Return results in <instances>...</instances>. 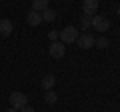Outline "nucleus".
Wrapping results in <instances>:
<instances>
[{
  "label": "nucleus",
  "instance_id": "1",
  "mask_svg": "<svg viewBox=\"0 0 120 112\" xmlns=\"http://www.w3.org/2000/svg\"><path fill=\"white\" fill-rule=\"evenodd\" d=\"M58 36H60V42L62 44H70V42H76V38L80 36V32H78L74 26H66L64 30L58 32Z\"/></svg>",
  "mask_w": 120,
  "mask_h": 112
},
{
  "label": "nucleus",
  "instance_id": "2",
  "mask_svg": "<svg viewBox=\"0 0 120 112\" xmlns=\"http://www.w3.org/2000/svg\"><path fill=\"white\" fill-rule=\"evenodd\" d=\"M26 104H28V96L24 94V92H12L10 94V106L16 108V110H20V108H24Z\"/></svg>",
  "mask_w": 120,
  "mask_h": 112
},
{
  "label": "nucleus",
  "instance_id": "3",
  "mask_svg": "<svg viewBox=\"0 0 120 112\" xmlns=\"http://www.w3.org/2000/svg\"><path fill=\"white\" fill-rule=\"evenodd\" d=\"M90 22H92V28L98 32H106L108 28H110V20H108L106 16H98V14H94V16L90 18Z\"/></svg>",
  "mask_w": 120,
  "mask_h": 112
},
{
  "label": "nucleus",
  "instance_id": "4",
  "mask_svg": "<svg viewBox=\"0 0 120 112\" xmlns=\"http://www.w3.org/2000/svg\"><path fill=\"white\" fill-rule=\"evenodd\" d=\"M48 52H50L52 58H62L64 52H66V44H62V42H52L50 48H48Z\"/></svg>",
  "mask_w": 120,
  "mask_h": 112
},
{
  "label": "nucleus",
  "instance_id": "5",
  "mask_svg": "<svg viewBox=\"0 0 120 112\" xmlns=\"http://www.w3.org/2000/svg\"><path fill=\"white\" fill-rule=\"evenodd\" d=\"M82 10H84V16H94L98 12V0H84Z\"/></svg>",
  "mask_w": 120,
  "mask_h": 112
},
{
  "label": "nucleus",
  "instance_id": "6",
  "mask_svg": "<svg viewBox=\"0 0 120 112\" xmlns=\"http://www.w3.org/2000/svg\"><path fill=\"white\" fill-rule=\"evenodd\" d=\"M76 42H78V46L84 48V50H86V48H92V46H94V38H92L90 34H80V36L76 38Z\"/></svg>",
  "mask_w": 120,
  "mask_h": 112
},
{
  "label": "nucleus",
  "instance_id": "7",
  "mask_svg": "<svg viewBox=\"0 0 120 112\" xmlns=\"http://www.w3.org/2000/svg\"><path fill=\"white\" fill-rule=\"evenodd\" d=\"M12 30H14V24L8 20V18H2V20H0V34L2 36H10Z\"/></svg>",
  "mask_w": 120,
  "mask_h": 112
},
{
  "label": "nucleus",
  "instance_id": "8",
  "mask_svg": "<svg viewBox=\"0 0 120 112\" xmlns=\"http://www.w3.org/2000/svg\"><path fill=\"white\" fill-rule=\"evenodd\" d=\"M26 22H28L30 26H38V24H42V14L36 12V10H30L28 16H26Z\"/></svg>",
  "mask_w": 120,
  "mask_h": 112
},
{
  "label": "nucleus",
  "instance_id": "9",
  "mask_svg": "<svg viewBox=\"0 0 120 112\" xmlns=\"http://www.w3.org/2000/svg\"><path fill=\"white\" fill-rule=\"evenodd\" d=\"M40 14H42V22H54L56 20V12L50 8V6H48L46 10H42Z\"/></svg>",
  "mask_w": 120,
  "mask_h": 112
},
{
  "label": "nucleus",
  "instance_id": "10",
  "mask_svg": "<svg viewBox=\"0 0 120 112\" xmlns=\"http://www.w3.org/2000/svg\"><path fill=\"white\" fill-rule=\"evenodd\" d=\"M54 84H56V78L52 76V74H46V76L42 78V86L46 88V90H52V88H54Z\"/></svg>",
  "mask_w": 120,
  "mask_h": 112
},
{
  "label": "nucleus",
  "instance_id": "11",
  "mask_svg": "<svg viewBox=\"0 0 120 112\" xmlns=\"http://www.w3.org/2000/svg\"><path fill=\"white\" fill-rule=\"evenodd\" d=\"M48 8V0H32V10L36 12H42V10Z\"/></svg>",
  "mask_w": 120,
  "mask_h": 112
},
{
  "label": "nucleus",
  "instance_id": "12",
  "mask_svg": "<svg viewBox=\"0 0 120 112\" xmlns=\"http://www.w3.org/2000/svg\"><path fill=\"white\" fill-rule=\"evenodd\" d=\"M44 100H46L48 104H54L56 100H58V96H56V92H54V90H48V92H46V96H44Z\"/></svg>",
  "mask_w": 120,
  "mask_h": 112
},
{
  "label": "nucleus",
  "instance_id": "13",
  "mask_svg": "<svg viewBox=\"0 0 120 112\" xmlns=\"http://www.w3.org/2000/svg\"><path fill=\"white\" fill-rule=\"evenodd\" d=\"M94 44H96V46L100 48V50H102V48H108V44H110V40H108V38H104V36H100L98 40H94Z\"/></svg>",
  "mask_w": 120,
  "mask_h": 112
},
{
  "label": "nucleus",
  "instance_id": "14",
  "mask_svg": "<svg viewBox=\"0 0 120 112\" xmlns=\"http://www.w3.org/2000/svg\"><path fill=\"white\" fill-rule=\"evenodd\" d=\"M80 26H82V30H88V28H92L90 16H82V22H80Z\"/></svg>",
  "mask_w": 120,
  "mask_h": 112
},
{
  "label": "nucleus",
  "instance_id": "15",
  "mask_svg": "<svg viewBox=\"0 0 120 112\" xmlns=\"http://www.w3.org/2000/svg\"><path fill=\"white\" fill-rule=\"evenodd\" d=\"M48 38H50L52 42H54V40L58 38V32H56V30H52V32H48Z\"/></svg>",
  "mask_w": 120,
  "mask_h": 112
},
{
  "label": "nucleus",
  "instance_id": "16",
  "mask_svg": "<svg viewBox=\"0 0 120 112\" xmlns=\"http://www.w3.org/2000/svg\"><path fill=\"white\" fill-rule=\"evenodd\" d=\"M18 112H36V110H34L32 106H28V104H26V106H24V108H20Z\"/></svg>",
  "mask_w": 120,
  "mask_h": 112
},
{
  "label": "nucleus",
  "instance_id": "17",
  "mask_svg": "<svg viewBox=\"0 0 120 112\" xmlns=\"http://www.w3.org/2000/svg\"><path fill=\"white\" fill-rule=\"evenodd\" d=\"M4 112H18V110H16V108H12V106H10L8 110H4Z\"/></svg>",
  "mask_w": 120,
  "mask_h": 112
}]
</instances>
